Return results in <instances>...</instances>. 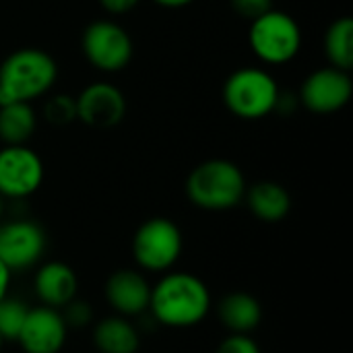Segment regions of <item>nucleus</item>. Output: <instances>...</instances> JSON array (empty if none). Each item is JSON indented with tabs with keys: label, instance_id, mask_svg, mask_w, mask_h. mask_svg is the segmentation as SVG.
I'll use <instances>...</instances> for the list:
<instances>
[{
	"label": "nucleus",
	"instance_id": "nucleus-11",
	"mask_svg": "<svg viewBox=\"0 0 353 353\" xmlns=\"http://www.w3.org/2000/svg\"><path fill=\"white\" fill-rule=\"evenodd\" d=\"M77 101V120L91 128H112L120 124L126 116V97L112 83H91L87 85Z\"/></svg>",
	"mask_w": 353,
	"mask_h": 353
},
{
	"label": "nucleus",
	"instance_id": "nucleus-5",
	"mask_svg": "<svg viewBox=\"0 0 353 353\" xmlns=\"http://www.w3.org/2000/svg\"><path fill=\"white\" fill-rule=\"evenodd\" d=\"M248 43L254 56L265 64H285L298 56L302 31L292 14L271 8L263 17L250 21Z\"/></svg>",
	"mask_w": 353,
	"mask_h": 353
},
{
	"label": "nucleus",
	"instance_id": "nucleus-23",
	"mask_svg": "<svg viewBox=\"0 0 353 353\" xmlns=\"http://www.w3.org/2000/svg\"><path fill=\"white\" fill-rule=\"evenodd\" d=\"M215 353H261V347L256 345L254 339H250L248 335L242 333H232L230 337H225Z\"/></svg>",
	"mask_w": 353,
	"mask_h": 353
},
{
	"label": "nucleus",
	"instance_id": "nucleus-24",
	"mask_svg": "<svg viewBox=\"0 0 353 353\" xmlns=\"http://www.w3.org/2000/svg\"><path fill=\"white\" fill-rule=\"evenodd\" d=\"M230 4L240 17L248 21H254L273 8V0H230Z\"/></svg>",
	"mask_w": 353,
	"mask_h": 353
},
{
	"label": "nucleus",
	"instance_id": "nucleus-20",
	"mask_svg": "<svg viewBox=\"0 0 353 353\" xmlns=\"http://www.w3.org/2000/svg\"><path fill=\"white\" fill-rule=\"evenodd\" d=\"M27 304L17 298L4 296L0 300V337L4 341H17L21 327L27 319Z\"/></svg>",
	"mask_w": 353,
	"mask_h": 353
},
{
	"label": "nucleus",
	"instance_id": "nucleus-12",
	"mask_svg": "<svg viewBox=\"0 0 353 353\" xmlns=\"http://www.w3.org/2000/svg\"><path fill=\"white\" fill-rule=\"evenodd\" d=\"M68 327L62 314L50 306L29 308L17 337L25 353H58L64 347Z\"/></svg>",
	"mask_w": 353,
	"mask_h": 353
},
{
	"label": "nucleus",
	"instance_id": "nucleus-19",
	"mask_svg": "<svg viewBox=\"0 0 353 353\" xmlns=\"http://www.w3.org/2000/svg\"><path fill=\"white\" fill-rule=\"evenodd\" d=\"M325 54L331 66L341 70H352L353 66V21L341 17L331 23L325 33Z\"/></svg>",
	"mask_w": 353,
	"mask_h": 353
},
{
	"label": "nucleus",
	"instance_id": "nucleus-16",
	"mask_svg": "<svg viewBox=\"0 0 353 353\" xmlns=\"http://www.w3.org/2000/svg\"><path fill=\"white\" fill-rule=\"evenodd\" d=\"M219 319L232 333L248 335L263 321L261 302L246 292H232L219 302Z\"/></svg>",
	"mask_w": 353,
	"mask_h": 353
},
{
	"label": "nucleus",
	"instance_id": "nucleus-28",
	"mask_svg": "<svg viewBox=\"0 0 353 353\" xmlns=\"http://www.w3.org/2000/svg\"><path fill=\"white\" fill-rule=\"evenodd\" d=\"M2 211H4V199L0 196V217H2Z\"/></svg>",
	"mask_w": 353,
	"mask_h": 353
},
{
	"label": "nucleus",
	"instance_id": "nucleus-17",
	"mask_svg": "<svg viewBox=\"0 0 353 353\" xmlns=\"http://www.w3.org/2000/svg\"><path fill=\"white\" fill-rule=\"evenodd\" d=\"M93 341L101 353H137L141 347L139 331L122 316L99 321L93 329Z\"/></svg>",
	"mask_w": 353,
	"mask_h": 353
},
{
	"label": "nucleus",
	"instance_id": "nucleus-8",
	"mask_svg": "<svg viewBox=\"0 0 353 353\" xmlns=\"http://www.w3.org/2000/svg\"><path fill=\"white\" fill-rule=\"evenodd\" d=\"M43 182V161L27 145H4L0 149V196H31Z\"/></svg>",
	"mask_w": 353,
	"mask_h": 353
},
{
	"label": "nucleus",
	"instance_id": "nucleus-21",
	"mask_svg": "<svg viewBox=\"0 0 353 353\" xmlns=\"http://www.w3.org/2000/svg\"><path fill=\"white\" fill-rule=\"evenodd\" d=\"M43 116H46L48 122H52L56 126L70 124L72 120H77V101H74V97H70L66 93L52 95L43 105Z\"/></svg>",
	"mask_w": 353,
	"mask_h": 353
},
{
	"label": "nucleus",
	"instance_id": "nucleus-10",
	"mask_svg": "<svg viewBox=\"0 0 353 353\" xmlns=\"http://www.w3.org/2000/svg\"><path fill=\"white\" fill-rule=\"evenodd\" d=\"M46 250V234L35 221L17 219L0 225V261L8 271L33 267Z\"/></svg>",
	"mask_w": 353,
	"mask_h": 353
},
{
	"label": "nucleus",
	"instance_id": "nucleus-2",
	"mask_svg": "<svg viewBox=\"0 0 353 353\" xmlns=\"http://www.w3.org/2000/svg\"><path fill=\"white\" fill-rule=\"evenodd\" d=\"M58 77L56 60L39 48H21L8 54L0 64V105L46 95Z\"/></svg>",
	"mask_w": 353,
	"mask_h": 353
},
{
	"label": "nucleus",
	"instance_id": "nucleus-29",
	"mask_svg": "<svg viewBox=\"0 0 353 353\" xmlns=\"http://www.w3.org/2000/svg\"><path fill=\"white\" fill-rule=\"evenodd\" d=\"M2 343H4V339H2V337H0V350H2Z\"/></svg>",
	"mask_w": 353,
	"mask_h": 353
},
{
	"label": "nucleus",
	"instance_id": "nucleus-18",
	"mask_svg": "<svg viewBox=\"0 0 353 353\" xmlns=\"http://www.w3.org/2000/svg\"><path fill=\"white\" fill-rule=\"evenodd\" d=\"M37 116L31 103L14 101L0 105V141L4 145H25L35 132Z\"/></svg>",
	"mask_w": 353,
	"mask_h": 353
},
{
	"label": "nucleus",
	"instance_id": "nucleus-6",
	"mask_svg": "<svg viewBox=\"0 0 353 353\" xmlns=\"http://www.w3.org/2000/svg\"><path fill=\"white\" fill-rule=\"evenodd\" d=\"M182 254V232L165 217L147 219L132 238V256L145 271H168Z\"/></svg>",
	"mask_w": 353,
	"mask_h": 353
},
{
	"label": "nucleus",
	"instance_id": "nucleus-9",
	"mask_svg": "<svg viewBox=\"0 0 353 353\" xmlns=\"http://www.w3.org/2000/svg\"><path fill=\"white\" fill-rule=\"evenodd\" d=\"M352 93L350 72L335 66H325L306 77L300 89V101L312 114H335L350 103Z\"/></svg>",
	"mask_w": 353,
	"mask_h": 353
},
{
	"label": "nucleus",
	"instance_id": "nucleus-1",
	"mask_svg": "<svg viewBox=\"0 0 353 353\" xmlns=\"http://www.w3.org/2000/svg\"><path fill=\"white\" fill-rule=\"evenodd\" d=\"M209 288L192 273H168L151 288L149 310L163 327H194L209 314Z\"/></svg>",
	"mask_w": 353,
	"mask_h": 353
},
{
	"label": "nucleus",
	"instance_id": "nucleus-7",
	"mask_svg": "<svg viewBox=\"0 0 353 353\" xmlns=\"http://www.w3.org/2000/svg\"><path fill=\"white\" fill-rule=\"evenodd\" d=\"M85 58L101 72H120L132 60V39L114 21H93L81 37Z\"/></svg>",
	"mask_w": 353,
	"mask_h": 353
},
{
	"label": "nucleus",
	"instance_id": "nucleus-15",
	"mask_svg": "<svg viewBox=\"0 0 353 353\" xmlns=\"http://www.w3.org/2000/svg\"><path fill=\"white\" fill-rule=\"evenodd\" d=\"M244 199L248 203V209L254 213V217L267 223L281 221L283 217H288L292 209L290 192L281 184L271 182V180H263L254 184L252 188H246Z\"/></svg>",
	"mask_w": 353,
	"mask_h": 353
},
{
	"label": "nucleus",
	"instance_id": "nucleus-13",
	"mask_svg": "<svg viewBox=\"0 0 353 353\" xmlns=\"http://www.w3.org/2000/svg\"><path fill=\"white\" fill-rule=\"evenodd\" d=\"M105 298L120 316H137L149 310L151 285L134 269H120L105 281Z\"/></svg>",
	"mask_w": 353,
	"mask_h": 353
},
{
	"label": "nucleus",
	"instance_id": "nucleus-26",
	"mask_svg": "<svg viewBox=\"0 0 353 353\" xmlns=\"http://www.w3.org/2000/svg\"><path fill=\"white\" fill-rule=\"evenodd\" d=\"M8 285H10V271H8V269L2 265V261H0V300L6 296Z\"/></svg>",
	"mask_w": 353,
	"mask_h": 353
},
{
	"label": "nucleus",
	"instance_id": "nucleus-25",
	"mask_svg": "<svg viewBox=\"0 0 353 353\" xmlns=\"http://www.w3.org/2000/svg\"><path fill=\"white\" fill-rule=\"evenodd\" d=\"M139 2H141V0H99V4H101L108 12H112V14L128 12V10H132Z\"/></svg>",
	"mask_w": 353,
	"mask_h": 353
},
{
	"label": "nucleus",
	"instance_id": "nucleus-14",
	"mask_svg": "<svg viewBox=\"0 0 353 353\" xmlns=\"http://www.w3.org/2000/svg\"><path fill=\"white\" fill-rule=\"evenodd\" d=\"M77 288H79L77 273L68 265L58 261L41 265L33 279V290L37 298L43 302V306L56 310L64 308L70 300H74Z\"/></svg>",
	"mask_w": 353,
	"mask_h": 353
},
{
	"label": "nucleus",
	"instance_id": "nucleus-22",
	"mask_svg": "<svg viewBox=\"0 0 353 353\" xmlns=\"http://www.w3.org/2000/svg\"><path fill=\"white\" fill-rule=\"evenodd\" d=\"M66 327H74V329H83L91 323V308L89 304L81 302V300H70L64 306V312H60Z\"/></svg>",
	"mask_w": 353,
	"mask_h": 353
},
{
	"label": "nucleus",
	"instance_id": "nucleus-3",
	"mask_svg": "<svg viewBox=\"0 0 353 353\" xmlns=\"http://www.w3.org/2000/svg\"><path fill=\"white\" fill-rule=\"evenodd\" d=\"M244 192L246 180L242 170L228 159L203 161L186 180L190 203L205 211H228L244 199Z\"/></svg>",
	"mask_w": 353,
	"mask_h": 353
},
{
	"label": "nucleus",
	"instance_id": "nucleus-4",
	"mask_svg": "<svg viewBox=\"0 0 353 353\" xmlns=\"http://www.w3.org/2000/svg\"><path fill=\"white\" fill-rule=\"evenodd\" d=\"M279 95L275 77L256 66L238 68L223 85L225 108L242 120H261L273 114Z\"/></svg>",
	"mask_w": 353,
	"mask_h": 353
},
{
	"label": "nucleus",
	"instance_id": "nucleus-27",
	"mask_svg": "<svg viewBox=\"0 0 353 353\" xmlns=\"http://www.w3.org/2000/svg\"><path fill=\"white\" fill-rule=\"evenodd\" d=\"M153 2L159 6H165V8H182V6L192 4L194 0H153Z\"/></svg>",
	"mask_w": 353,
	"mask_h": 353
}]
</instances>
